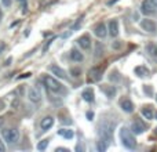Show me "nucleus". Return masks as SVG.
<instances>
[{
  "instance_id": "32",
  "label": "nucleus",
  "mask_w": 157,
  "mask_h": 152,
  "mask_svg": "<svg viewBox=\"0 0 157 152\" xmlns=\"http://www.w3.org/2000/svg\"><path fill=\"white\" fill-rule=\"evenodd\" d=\"M155 115H156V119H157V112H156V114H155Z\"/></svg>"
},
{
  "instance_id": "23",
  "label": "nucleus",
  "mask_w": 157,
  "mask_h": 152,
  "mask_svg": "<svg viewBox=\"0 0 157 152\" xmlns=\"http://www.w3.org/2000/svg\"><path fill=\"white\" fill-rule=\"evenodd\" d=\"M58 133H59V136H63L65 138H68V140H71L72 137H73V131L68 130V129H62V130H59Z\"/></svg>"
},
{
  "instance_id": "2",
  "label": "nucleus",
  "mask_w": 157,
  "mask_h": 152,
  "mask_svg": "<svg viewBox=\"0 0 157 152\" xmlns=\"http://www.w3.org/2000/svg\"><path fill=\"white\" fill-rule=\"evenodd\" d=\"M113 130H114V123L110 122H103L99 126V130H98V136L99 138L105 140V141H112L113 138Z\"/></svg>"
},
{
  "instance_id": "29",
  "label": "nucleus",
  "mask_w": 157,
  "mask_h": 152,
  "mask_svg": "<svg viewBox=\"0 0 157 152\" xmlns=\"http://www.w3.org/2000/svg\"><path fill=\"white\" fill-rule=\"evenodd\" d=\"M4 150H6L4 145H3V144H2V141H0V151H4Z\"/></svg>"
},
{
  "instance_id": "7",
  "label": "nucleus",
  "mask_w": 157,
  "mask_h": 152,
  "mask_svg": "<svg viewBox=\"0 0 157 152\" xmlns=\"http://www.w3.org/2000/svg\"><path fill=\"white\" fill-rule=\"evenodd\" d=\"M141 28L144 30H146V32H149V33H155L156 32L155 21H152V19H149V18L142 19V21H141Z\"/></svg>"
},
{
  "instance_id": "11",
  "label": "nucleus",
  "mask_w": 157,
  "mask_h": 152,
  "mask_svg": "<svg viewBox=\"0 0 157 152\" xmlns=\"http://www.w3.org/2000/svg\"><path fill=\"white\" fill-rule=\"evenodd\" d=\"M109 35L113 36V38H116L119 35V22L116 19H112L109 22Z\"/></svg>"
},
{
  "instance_id": "31",
  "label": "nucleus",
  "mask_w": 157,
  "mask_h": 152,
  "mask_svg": "<svg viewBox=\"0 0 157 152\" xmlns=\"http://www.w3.org/2000/svg\"><path fill=\"white\" fill-rule=\"evenodd\" d=\"M0 17H2V10H0Z\"/></svg>"
},
{
  "instance_id": "25",
  "label": "nucleus",
  "mask_w": 157,
  "mask_h": 152,
  "mask_svg": "<svg viewBox=\"0 0 157 152\" xmlns=\"http://www.w3.org/2000/svg\"><path fill=\"white\" fill-rule=\"evenodd\" d=\"M2 3H3V6H4V7H10L11 0H2Z\"/></svg>"
},
{
  "instance_id": "22",
  "label": "nucleus",
  "mask_w": 157,
  "mask_h": 152,
  "mask_svg": "<svg viewBox=\"0 0 157 152\" xmlns=\"http://www.w3.org/2000/svg\"><path fill=\"white\" fill-rule=\"evenodd\" d=\"M103 91H105V94L108 95L109 98H113L114 95H116V89H114L113 86H108L103 89Z\"/></svg>"
},
{
  "instance_id": "17",
  "label": "nucleus",
  "mask_w": 157,
  "mask_h": 152,
  "mask_svg": "<svg viewBox=\"0 0 157 152\" xmlns=\"http://www.w3.org/2000/svg\"><path fill=\"white\" fill-rule=\"evenodd\" d=\"M90 75H91V79L92 80H95V82H99L101 79H102V71L101 69H91L90 71Z\"/></svg>"
},
{
  "instance_id": "10",
  "label": "nucleus",
  "mask_w": 157,
  "mask_h": 152,
  "mask_svg": "<svg viewBox=\"0 0 157 152\" xmlns=\"http://www.w3.org/2000/svg\"><path fill=\"white\" fill-rule=\"evenodd\" d=\"M94 33L97 38H105L106 33H108V28H106L105 24H98L94 28Z\"/></svg>"
},
{
  "instance_id": "4",
  "label": "nucleus",
  "mask_w": 157,
  "mask_h": 152,
  "mask_svg": "<svg viewBox=\"0 0 157 152\" xmlns=\"http://www.w3.org/2000/svg\"><path fill=\"white\" fill-rule=\"evenodd\" d=\"M44 84H46V86L48 87L51 91H54V93L59 91V90L62 89L61 83L55 78H52V76H46V78H44Z\"/></svg>"
},
{
  "instance_id": "24",
  "label": "nucleus",
  "mask_w": 157,
  "mask_h": 152,
  "mask_svg": "<svg viewBox=\"0 0 157 152\" xmlns=\"http://www.w3.org/2000/svg\"><path fill=\"white\" fill-rule=\"evenodd\" d=\"M47 145H48V140H43V141H40L37 144V150H40V151H44L47 148Z\"/></svg>"
},
{
  "instance_id": "26",
  "label": "nucleus",
  "mask_w": 157,
  "mask_h": 152,
  "mask_svg": "<svg viewBox=\"0 0 157 152\" xmlns=\"http://www.w3.org/2000/svg\"><path fill=\"white\" fill-rule=\"evenodd\" d=\"M18 3L22 6L24 8H26V0H18Z\"/></svg>"
},
{
  "instance_id": "27",
  "label": "nucleus",
  "mask_w": 157,
  "mask_h": 152,
  "mask_svg": "<svg viewBox=\"0 0 157 152\" xmlns=\"http://www.w3.org/2000/svg\"><path fill=\"white\" fill-rule=\"evenodd\" d=\"M145 93H147V94L152 95V89H150V87H145Z\"/></svg>"
},
{
  "instance_id": "12",
  "label": "nucleus",
  "mask_w": 157,
  "mask_h": 152,
  "mask_svg": "<svg viewBox=\"0 0 157 152\" xmlns=\"http://www.w3.org/2000/svg\"><path fill=\"white\" fill-rule=\"evenodd\" d=\"M52 125H54V118L52 116H46L44 119H41V123H40V126H41V130H48L50 127H52Z\"/></svg>"
},
{
  "instance_id": "14",
  "label": "nucleus",
  "mask_w": 157,
  "mask_h": 152,
  "mask_svg": "<svg viewBox=\"0 0 157 152\" xmlns=\"http://www.w3.org/2000/svg\"><path fill=\"white\" fill-rule=\"evenodd\" d=\"M120 106H121V109L124 112H127V114H131V112L134 111V104H132V101H130V100H123Z\"/></svg>"
},
{
  "instance_id": "33",
  "label": "nucleus",
  "mask_w": 157,
  "mask_h": 152,
  "mask_svg": "<svg viewBox=\"0 0 157 152\" xmlns=\"http://www.w3.org/2000/svg\"><path fill=\"white\" fill-rule=\"evenodd\" d=\"M156 134H157V129H156Z\"/></svg>"
},
{
  "instance_id": "6",
  "label": "nucleus",
  "mask_w": 157,
  "mask_h": 152,
  "mask_svg": "<svg viewBox=\"0 0 157 152\" xmlns=\"http://www.w3.org/2000/svg\"><path fill=\"white\" fill-rule=\"evenodd\" d=\"M156 6L153 4L152 0H144L142 2V6H141V11L142 14H145V15H150V14H155L156 13Z\"/></svg>"
},
{
  "instance_id": "13",
  "label": "nucleus",
  "mask_w": 157,
  "mask_h": 152,
  "mask_svg": "<svg viewBox=\"0 0 157 152\" xmlns=\"http://www.w3.org/2000/svg\"><path fill=\"white\" fill-rule=\"evenodd\" d=\"M77 43H78V46H80V47H83V49L88 50L90 47H91V39H90L88 35H84V36H81V38L78 39Z\"/></svg>"
},
{
  "instance_id": "9",
  "label": "nucleus",
  "mask_w": 157,
  "mask_h": 152,
  "mask_svg": "<svg viewBox=\"0 0 157 152\" xmlns=\"http://www.w3.org/2000/svg\"><path fill=\"white\" fill-rule=\"evenodd\" d=\"M145 130H146V126H145L141 120H135V122L131 125V131H132L134 134H142Z\"/></svg>"
},
{
  "instance_id": "16",
  "label": "nucleus",
  "mask_w": 157,
  "mask_h": 152,
  "mask_svg": "<svg viewBox=\"0 0 157 152\" xmlns=\"http://www.w3.org/2000/svg\"><path fill=\"white\" fill-rule=\"evenodd\" d=\"M83 100L87 101V102H92L94 101V91L92 89H86L83 91Z\"/></svg>"
},
{
  "instance_id": "18",
  "label": "nucleus",
  "mask_w": 157,
  "mask_h": 152,
  "mask_svg": "<svg viewBox=\"0 0 157 152\" xmlns=\"http://www.w3.org/2000/svg\"><path fill=\"white\" fill-rule=\"evenodd\" d=\"M142 115H144L147 120H152L153 118L156 116V115L153 114V111H152V108H150V106H145V108H142Z\"/></svg>"
},
{
  "instance_id": "19",
  "label": "nucleus",
  "mask_w": 157,
  "mask_h": 152,
  "mask_svg": "<svg viewBox=\"0 0 157 152\" xmlns=\"http://www.w3.org/2000/svg\"><path fill=\"white\" fill-rule=\"evenodd\" d=\"M71 58L73 61H76V62H80V61H83V54H81L78 50H76V49H73L71 51Z\"/></svg>"
},
{
  "instance_id": "21",
  "label": "nucleus",
  "mask_w": 157,
  "mask_h": 152,
  "mask_svg": "<svg viewBox=\"0 0 157 152\" xmlns=\"http://www.w3.org/2000/svg\"><path fill=\"white\" fill-rule=\"evenodd\" d=\"M108 145H109L108 141H105V140L99 138V141H97V150L99 151V152H103V151L108 150Z\"/></svg>"
},
{
  "instance_id": "15",
  "label": "nucleus",
  "mask_w": 157,
  "mask_h": 152,
  "mask_svg": "<svg viewBox=\"0 0 157 152\" xmlns=\"http://www.w3.org/2000/svg\"><path fill=\"white\" fill-rule=\"evenodd\" d=\"M146 53L152 58L157 60V46H156L155 43H149V44H147V46H146Z\"/></svg>"
},
{
  "instance_id": "5",
  "label": "nucleus",
  "mask_w": 157,
  "mask_h": 152,
  "mask_svg": "<svg viewBox=\"0 0 157 152\" xmlns=\"http://www.w3.org/2000/svg\"><path fill=\"white\" fill-rule=\"evenodd\" d=\"M41 97H43V94H41V90L39 89L37 86L30 87L29 91H28V98H29L32 102H40Z\"/></svg>"
},
{
  "instance_id": "20",
  "label": "nucleus",
  "mask_w": 157,
  "mask_h": 152,
  "mask_svg": "<svg viewBox=\"0 0 157 152\" xmlns=\"http://www.w3.org/2000/svg\"><path fill=\"white\" fill-rule=\"evenodd\" d=\"M135 74L139 76V78H144V76L149 75V69L146 66H136L135 68Z\"/></svg>"
},
{
  "instance_id": "3",
  "label": "nucleus",
  "mask_w": 157,
  "mask_h": 152,
  "mask_svg": "<svg viewBox=\"0 0 157 152\" xmlns=\"http://www.w3.org/2000/svg\"><path fill=\"white\" fill-rule=\"evenodd\" d=\"M3 138L6 140V142L8 144H15L19 140V131L17 129H6V130L2 131Z\"/></svg>"
},
{
  "instance_id": "28",
  "label": "nucleus",
  "mask_w": 157,
  "mask_h": 152,
  "mask_svg": "<svg viewBox=\"0 0 157 152\" xmlns=\"http://www.w3.org/2000/svg\"><path fill=\"white\" fill-rule=\"evenodd\" d=\"M55 151H57V152H68L69 150H66V148H57Z\"/></svg>"
},
{
  "instance_id": "8",
  "label": "nucleus",
  "mask_w": 157,
  "mask_h": 152,
  "mask_svg": "<svg viewBox=\"0 0 157 152\" xmlns=\"http://www.w3.org/2000/svg\"><path fill=\"white\" fill-rule=\"evenodd\" d=\"M48 69H50V72H51L52 75H55L57 78H59V79H66V78H68L66 72L63 71L62 68H59L58 65H50Z\"/></svg>"
},
{
  "instance_id": "1",
  "label": "nucleus",
  "mask_w": 157,
  "mask_h": 152,
  "mask_svg": "<svg viewBox=\"0 0 157 152\" xmlns=\"http://www.w3.org/2000/svg\"><path fill=\"white\" fill-rule=\"evenodd\" d=\"M120 140H121L123 145L127 150H134L136 147V140L134 137V133L131 131V129H127V127L120 129Z\"/></svg>"
},
{
  "instance_id": "30",
  "label": "nucleus",
  "mask_w": 157,
  "mask_h": 152,
  "mask_svg": "<svg viewBox=\"0 0 157 152\" xmlns=\"http://www.w3.org/2000/svg\"><path fill=\"white\" fill-rule=\"evenodd\" d=\"M152 2H153V4H155L156 8H157V0H152Z\"/></svg>"
}]
</instances>
